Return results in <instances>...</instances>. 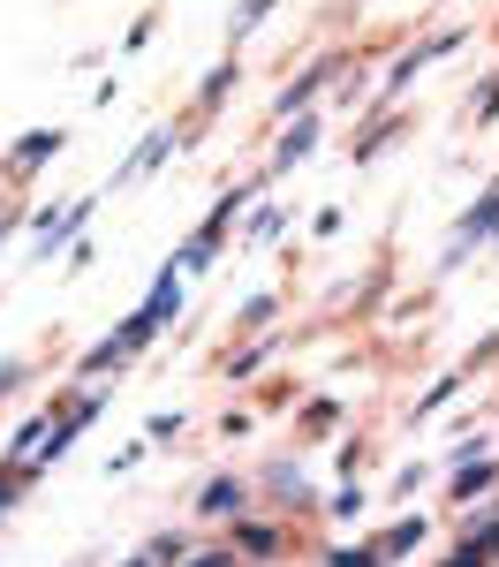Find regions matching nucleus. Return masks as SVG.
I'll use <instances>...</instances> for the list:
<instances>
[{"label": "nucleus", "mask_w": 499, "mask_h": 567, "mask_svg": "<svg viewBox=\"0 0 499 567\" xmlns=\"http://www.w3.org/2000/svg\"><path fill=\"white\" fill-rule=\"evenodd\" d=\"M175 310H181V272L167 265V272L152 280V296H144V303H136L122 326H114V341H122L129 355H144L152 341H159V333H167V326H175Z\"/></svg>", "instance_id": "nucleus-1"}, {"label": "nucleus", "mask_w": 499, "mask_h": 567, "mask_svg": "<svg viewBox=\"0 0 499 567\" xmlns=\"http://www.w3.org/2000/svg\"><path fill=\"white\" fill-rule=\"evenodd\" d=\"M250 197H258V182H242V189H227L220 205H212V213H205V227H197V235H189V243H181V250H175V272H205V265L220 258L227 227H235V213H242V205H250Z\"/></svg>", "instance_id": "nucleus-2"}, {"label": "nucleus", "mask_w": 499, "mask_h": 567, "mask_svg": "<svg viewBox=\"0 0 499 567\" xmlns=\"http://www.w3.org/2000/svg\"><path fill=\"white\" fill-rule=\"evenodd\" d=\"M258 492H266L280 515H311L318 507V484H311V470H303L295 454H272L266 470H258Z\"/></svg>", "instance_id": "nucleus-3"}, {"label": "nucleus", "mask_w": 499, "mask_h": 567, "mask_svg": "<svg viewBox=\"0 0 499 567\" xmlns=\"http://www.w3.org/2000/svg\"><path fill=\"white\" fill-rule=\"evenodd\" d=\"M91 205H98V197H69L61 213H39V219H31V243H39V265H53V258H69V250H76V235L91 227Z\"/></svg>", "instance_id": "nucleus-4"}, {"label": "nucleus", "mask_w": 499, "mask_h": 567, "mask_svg": "<svg viewBox=\"0 0 499 567\" xmlns=\"http://www.w3.org/2000/svg\"><path fill=\"white\" fill-rule=\"evenodd\" d=\"M492 235H499V182H492V189H485V197H477V205H469L461 219H454V235H447V265H461L469 250H477V243H492Z\"/></svg>", "instance_id": "nucleus-5"}, {"label": "nucleus", "mask_w": 499, "mask_h": 567, "mask_svg": "<svg viewBox=\"0 0 499 567\" xmlns=\"http://www.w3.org/2000/svg\"><path fill=\"white\" fill-rule=\"evenodd\" d=\"M341 69H349L341 53H325V61H311V69L295 76V84H288V91H280V99H272V114H280V122H295V114H311V99H318V91H325V84H333Z\"/></svg>", "instance_id": "nucleus-6"}, {"label": "nucleus", "mask_w": 499, "mask_h": 567, "mask_svg": "<svg viewBox=\"0 0 499 567\" xmlns=\"http://www.w3.org/2000/svg\"><path fill=\"white\" fill-rule=\"evenodd\" d=\"M61 144H69V130H23V136H15V152H8V182H31L39 167H53Z\"/></svg>", "instance_id": "nucleus-7"}, {"label": "nucleus", "mask_w": 499, "mask_h": 567, "mask_svg": "<svg viewBox=\"0 0 499 567\" xmlns=\"http://www.w3.org/2000/svg\"><path fill=\"white\" fill-rule=\"evenodd\" d=\"M235 515H250V484L242 477H205V492H197V523H235Z\"/></svg>", "instance_id": "nucleus-8"}, {"label": "nucleus", "mask_w": 499, "mask_h": 567, "mask_svg": "<svg viewBox=\"0 0 499 567\" xmlns=\"http://www.w3.org/2000/svg\"><path fill=\"white\" fill-rule=\"evenodd\" d=\"M280 545H288V537L272 523H250V515L227 523V553H235V560H280Z\"/></svg>", "instance_id": "nucleus-9"}, {"label": "nucleus", "mask_w": 499, "mask_h": 567, "mask_svg": "<svg viewBox=\"0 0 499 567\" xmlns=\"http://www.w3.org/2000/svg\"><path fill=\"white\" fill-rule=\"evenodd\" d=\"M424 537H432V523H424V515H402L394 529H378V537H371V553H378V567H394V560H408Z\"/></svg>", "instance_id": "nucleus-10"}, {"label": "nucleus", "mask_w": 499, "mask_h": 567, "mask_svg": "<svg viewBox=\"0 0 499 567\" xmlns=\"http://www.w3.org/2000/svg\"><path fill=\"white\" fill-rule=\"evenodd\" d=\"M311 152H318V114H295V122H288V136H280V152H272V175L303 167Z\"/></svg>", "instance_id": "nucleus-11"}, {"label": "nucleus", "mask_w": 499, "mask_h": 567, "mask_svg": "<svg viewBox=\"0 0 499 567\" xmlns=\"http://www.w3.org/2000/svg\"><path fill=\"white\" fill-rule=\"evenodd\" d=\"M167 159H175V130H144L136 152H129V167H122V182H144L152 167H167Z\"/></svg>", "instance_id": "nucleus-12"}, {"label": "nucleus", "mask_w": 499, "mask_h": 567, "mask_svg": "<svg viewBox=\"0 0 499 567\" xmlns=\"http://www.w3.org/2000/svg\"><path fill=\"white\" fill-rule=\"evenodd\" d=\"M492 477H499V462L492 454H469V462H454V499H461V507H469V499H485V492H492Z\"/></svg>", "instance_id": "nucleus-13"}, {"label": "nucleus", "mask_w": 499, "mask_h": 567, "mask_svg": "<svg viewBox=\"0 0 499 567\" xmlns=\"http://www.w3.org/2000/svg\"><path fill=\"white\" fill-rule=\"evenodd\" d=\"M122 363H129V349L106 333V341H91V349L76 355V379H106V371H122Z\"/></svg>", "instance_id": "nucleus-14"}, {"label": "nucleus", "mask_w": 499, "mask_h": 567, "mask_svg": "<svg viewBox=\"0 0 499 567\" xmlns=\"http://www.w3.org/2000/svg\"><path fill=\"white\" fill-rule=\"evenodd\" d=\"M181 553H189V545H181V529H167V537H152L144 553H129L122 567H181Z\"/></svg>", "instance_id": "nucleus-15"}, {"label": "nucleus", "mask_w": 499, "mask_h": 567, "mask_svg": "<svg viewBox=\"0 0 499 567\" xmlns=\"http://www.w3.org/2000/svg\"><path fill=\"white\" fill-rule=\"evenodd\" d=\"M227 99H235V61H220V69L205 76V91H197V114H220Z\"/></svg>", "instance_id": "nucleus-16"}, {"label": "nucleus", "mask_w": 499, "mask_h": 567, "mask_svg": "<svg viewBox=\"0 0 499 567\" xmlns=\"http://www.w3.org/2000/svg\"><path fill=\"white\" fill-rule=\"evenodd\" d=\"M272 8H280V0H242V8L227 16V45H242V39H250V31H258V23L272 16Z\"/></svg>", "instance_id": "nucleus-17"}, {"label": "nucleus", "mask_w": 499, "mask_h": 567, "mask_svg": "<svg viewBox=\"0 0 499 567\" xmlns=\"http://www.w3.org/2000/svg\"><path fill=\"white\" fill-rule=\"evenodd\" d=\"M23 492H31V470H23V462H0V523H8V507H15Z\"/></svg>", "instance_id": "nucleus-18"}, {"label": "nucleus", "mask_w": 499, "mask_h": 567, "mask_svg": "<svg viewBox=\"0 0 499 567\" xmlns=\"http://www.w3.org/2000/svg\"><path fill=\"white\" fill-rule=\"evenodd\" d=\"M272 310H280V296H250V303L235 310V326H227V333H258V326H266Z\"/></svg>", "instance_id": "nucleus-19"}, {"label": "nucleus", "mask_w": 499, "mask_h": 567, "mask_svg": "<svg viewBox=\"0 0 499 567\" xmlns=\"http://www.w3.org/2000/svg\"><path fill=\"white\" fill-rule=\"evenodd\" d=\"M325 515H333V523H356V515H363V484L349 477L341 492H333V499H325Z\"/></svg>", "instance_id": "nucleus-20"}, {"label": "nucleus", "mask_w": 499, "mask_h": 567, "mask_svg": "<svg viewBox=\"0 0 499 567\" xmlns=\"http://www.w3.org/2000/svg\"><path fill=\"white\" fill-rule=\"evenodd\" d=\"M333 424H341V401H311V409H303V432L311 439H325Z\"/></svg>", "instance_id": "nucleus-21"}, {"label": "nucleus", "mask_w": 499, "mask_h": 567, "mask_svg": "<svg viewBox=\"0 0 499 567\" xmlns=\"http://www.w3.org/2000/svg\"><path fill=\"white\" fill-rule=\"evenodd\" d=\"M454 393H461V379H439V386L424 393V401H416V409H408V416H439V409H447Z\"/></svg>", "instance_id": "nucleus-22"}, {"label": "nucleus", "mask_w": 499, "mask_h": 567, "mask_svg": "<svg viewBox=\"0 0 499 567\" xmlns=\"http://www.w3.org/2000/svg\"><path fill=\"white\" fill-rule=\"evenodd\" d=\"M469 545H477L485 560H499V515H477V529H469Z\"/></svg>", "instance_id": "nucleus-23"}, {"label": "nucleus", "mask_w": 499, "mask_h": 567, "mask_svg": "<svg viewBox=\"0 0 499 567\" xmlns=\"http://www.w3.org/2000/svg\"><path fill=\"white\" fill-rule=\"evenodd\" d=\"M23 379H31V355H0V401L23 386Z\"/></svg>", "instance_id": "nucleus-24"}, {"label": "nucleus", "mask_w": 499, "mask_h": 567, "mask_svg": "<svg viewBox=\"0 0 499 567\" xmlns=\"http://www.w3.org/2000/svg\"><path fill=\"white\" fill-rule=\"evenodd\" d=\"M325 567H378V553H371V545H333Z\"/></svg>", "instance_id": "nucleus-25"}, {"label": "nucleus", "mask_w": 499, "mask_h": 567, "mask_svg": "<svg viewBox=\"0 0 499 567\" xmlns=\"http://www.w3.org/2000/svg\"><path fill=\"white\" fill-rule=\"evenodd\" d=\"M492 114H499V76H485V91L469 99V122H492Z\"/></svg>", "instance_id": "nucleus-26"}, {"label": "nucleus", "mask_w": 499, "mask_h": 567, "mask_svg": "<svg viewBox=\"0 0 499 567\" xmlns=\"http://www.w3.org/2000/svg\"><path fill=\"white\" fill-rule=\"evenodd\" d=\"M181 567H242L227 545H212V553H181Z\"/></svg>", "instance_id": "nucleus-27"}, {"label": "nucleus", "mask_w": 499, "mask_h": 567, "mask_svg": "<svg viewBox=\"0 0 499 567\" xmlns=\"http://www.w3.org/2000/svg\"><path fill=\"white\" fill-rule=\"evenodd\" d=\"M439 567H492V560H485V553H477V545L461 537V545H454V553H447V560H439Z\"/></svg>", "instance_id": "nucleus-28"}, {"label": "nucleus", "mask_w": 499, "mask_h": 567, "mask_svg": "<svg viewBox=\"0 0 499 567\" xmlns=\"http://www.w3.org/2000/svg\"><path fill=\"white\" fill-rule=\"evenodd\" d=\"M144 446H152V439H136V446H122V454H114V462H106V470H114V477H129L136 462H144Z\"/></svg>", "instance_id": "nucleus-29"}, {"label": "nucleus", "mask_w": 499, "mask_h": 567, "mask_svg": "<svg viewBox=\"0 0 499 567\" xmlns=\"http://www.w3.org/2000/svg\"><path fill=\"white\" fill-rule=\"evenodd\" d=\"M266 235H280V205H266V213L250 219V243H266Z\"/></svg>", "instance_id": "nucleus-30"}, {"label": "nucleus", "mask_w": 499, "mask_h": 567, "mask_svg": "<svg viewBox=\"0 0 499 567\" xmlns=\"http://www.w3.org/2000/svg\"><path fill=\"white\" fill-rule=\"evenodd\" d=\"M15 227H23V205H0V243H8Z\"/></svg>", "instance_id": "nucleus-31"}, {"label": "nucleus", "mask_w": 499, "mask_h": 567, "mask_svg": "<svg viewBox=\"0 0 499 567\" xmlns=\"http://www.w3.org/2000/svg\"><path fill=\"white\" fill-rule=\"evenodd\" d=\"M492 341H499V333H492Z\"/></svg>", "instance_id": "nucleus-32"}]
</instances>
